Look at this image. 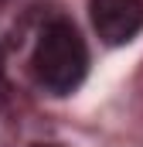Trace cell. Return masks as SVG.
Wrapping results in <instances>:
<instances>
[{
	"mask_svg": "<svg viewBox=\"0 0 143 147\" xmlns=\"http://www.w3.org/2000/svg\"><path fill=\"white\" fill-rule=\"evenodd\" d=\"M31 65H34V79L48 92L65 96L85 79V69H89L85 41L68 21H51L37 38Z\"/></svg>",
	"mask_w": 143,
	"mask_h": 147,
	"instance_id": "6da1fadb",
	"label": "cell"
},
{
	"mask_svg": "<svg viewBox=\"0 0 143 147\" xmlns=\"http://www.w3.org/2000/svg\"><path fill=\"white\" fill-rule=\"evenodd\" d=\"M0 72H3V58H0Z\"/></svg>",
	"mask_w": 143,
	"mask_h": 147,
	"instance_id": "277c9868",
	"label": "cell"
},
{
	"mask_svg": "<svg viewBox=\"0 0 143 147\" xmlns=\"http://www.w3.org/2000/svg\"><path fill=\"white\" fill-rule=\"evenodd\" d=\"M31 147H61V144H31Z\"/></svg>",
	"mask_w": 143,
	"mask_h": 147,
	"instance_id": "3957f363",
	"label": "cell"
},
{
	"mask_svg": "<svg viewBox=\"0 0 143 147\" xmlns=\"http://www.w3.org/2000/svg\"><path fill=\"white\" fill-rule=\"evenodd\" d=\"M92 24L106 45H126L143 28V3L140 0H92Z\"/></svg>",
	"mask_w": 143,
	"mask_h": 147,
	"instance_id": "7a4b0ae2",
	"label": "cell"
}]
</instances>
